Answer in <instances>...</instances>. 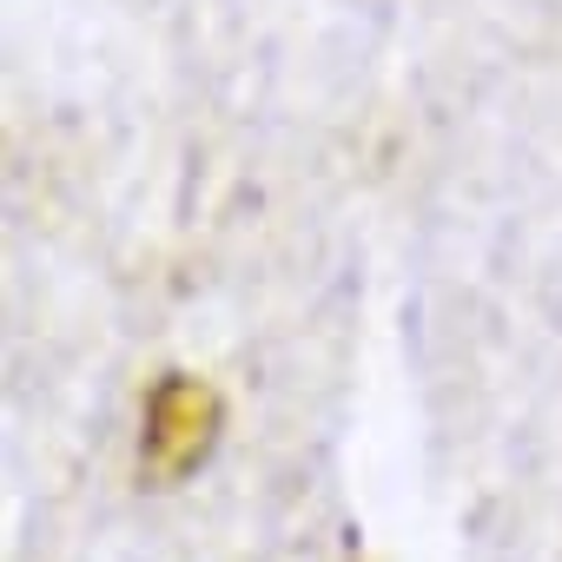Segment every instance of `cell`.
I'll list each match as a JSON object with an SVG mask.
<instances>
[{
	"instance_id": "6da1fadb",
	"label": "cell",
	"mask_w": 562,
	"mask_h": 562,
	"mask_svg": "<svg viewBox=\"0 0 562 562\" xmlns=\"http://www.w3.org/2000/svg\"><path fill=\"white\" fill-rule=\"evenodd\" d=\"M212 443V397L199 384H166L153 397V430H146V457L159 470H192Z\"/></svg>"
}]
</instances>
